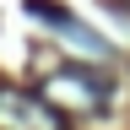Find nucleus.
<instances>
[{"label": "nucleus", "instance_id": "obj_1", "mask_svg": "<svg viewBox=\"0 0 130 130\" xmlns=\"http://www.w3.org/2000/svg\"><path fill=\"white\" fill-rule=\"evenodd\" d=\"M108 92H114V81L103 71H87V65H60L49 76V98H60V103H71L81 114H98L108 103Z\"/></svg>", "mask_w": 130, "mask_h": 130}, {"label": "nucleus", "instance_id": "obj_2", "mask_svg": "<svg viewBox=\"0 0 130 130\" xmlns=\"http://www.w3.org/2000/svg\"><path fill=\"white\" fill-rule=\"evenodd\" d=\"M0 130H71V125L49 98L22 92V87H0Z\"/></svg>", "mask_w": 130, "mask_h": 130}]
</instances>
